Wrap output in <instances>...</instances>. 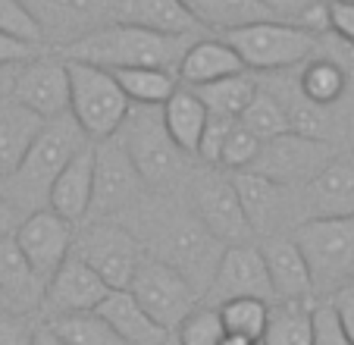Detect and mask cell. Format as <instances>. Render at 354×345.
<instances>
[{
    "label": "cell",
    "instance_id": "obj_37",
    "mask_svg": "<svg viewBox=\"0 0 354 345\" xmlns=\"http://www.w3.org/2000/svg\"><path fill=\"white\" fill-rule=\"evenodd\" d=\"M257 151H261V139H254V135L248 132V129H241L239 123H235L232 132H229L226 141H223V151H220V160H216V166H220V170H226V172L251 170Z\"/></svg>",
    "mask_w": 354,
    "mask_h": 345
},
{
    "label": "cell",
    "instance_id": "obj_3",
    "mask_svg": "<svg viewBox=\"0 0 354 345\" xmlns=\"http://www.w3.org/2000/svg\"><path fill=\"white\" fill-rule=\"evenodd\" d=\"M116 139H120V145L132 157L147 195L173 192L188 176V160L192 157L185 151H179V145L169 139L160 116V107L132 104L120 132H116Z\"/></svg>",
    "mask_w": 354,
    "mask_h": 345
},
{
    "label": "cell",
    "instance_id": "obj_20",
    "mask_svg": "<svg viewBox=\"0 0 354 345\" xmlns=\"http://www.w3.org/2000/svg\"><path fill=\"white\" fill-rule=\"evenodd\" d=\"M91 182H94V145L88 141L54 179L47 192V211L69 220L73 226L88 220V204H91Z\"/></svg>",
    "mask_w": 354,
    "mask_h": 345
},
{
    "label": "cell",
    "instance_id": "obj_45",
    "mask_svg": "<svg viewBox=\"0 0 354 345\" xmlns=\"http://www.w3.org/2000/svg\"><path fill=\"white\" fill-rule=\"evenodd\" d=\"M263 7L270 10V13H276L282 22H292V26H298L301 22V13L308 10L310 0H261Z\"/></svg>",
    "mask_w": 354,
    "mask_h": 345
},
{
    "label": "cell",
    "instance_id": "obj_19",
    "mask_svg": "<svg viewBox=\"0 0 354 345\" xmlns=\"http://www.w3.org/2000/svg\"><path fill=\"white\" fill-rule=\"evenodd\" d=\"M261 254L267 264L270 285H273V301H314L308 264L292 236H267Z\"/></svg>",
    "mask_w": 354,
    "mask_h": 345
},
{
    "label": "cell",
    "instance_id": "obj_11",
    "mask_svg": "<svg viewBox=\"0 0 354 345\" xmlns=\"http://www.w3.org/2000/svg\"><path fill=\"white\" fill-rule=\"evenodd\" d=\"M126 289L132 292V299L154 317V324H160L167 333H173L176 326L198 308V299H201V295L194 292V285L188 283L176 267L163 264V260H157V258L141 260Z\"/></svg>",
    "mask_w": 354,
    "mask_h": 345
},
{
    "label": "cell",
    "instance_id": "obj_49",
    "mask_svg": "<svg viewBox=\"0 0 354 345\" xmlns=\"http://www.w3.org/2000/svg\"><path fill=\"white\" fill-rule=\"evenodd\" d=\"M220 345H261V342H257V339H248V336H235V333H226Z\"/></svg>",
    "mask_w": 354,
    "mask_h": 345
},
{
    "label": "cell",
    "instance_id": "obj_46",
    "mask_svg": "<svg viewBox=\"0 0 354 345\" xmlns=\"http://www.w3.org/2000/svg\"><path fill=\"white\" fill-rule=\"evenodd\" d=\"M22 223V213L16 211L13 204H10L3 195H0V239H7V236H13L16 229H19Z\"/></svg>",
    "mask_w": 354,
    "mask_h": 345
},
{
    "label": "cell",
    "instance_id": "obj_44",
    "mask_svg": "<svg viewBox=\"0 0 354 345\" xmlns=\"http://www.w3.org/2000/svg\"><path fill=\"white\" fill-rule=\"evenodd\" d=\"M38 53H44V47H35V44H26V41L10 38V35H0V67H22V63H28Z\"/></svg>",
    "mask_w": 354,
    "mask_h": 345
},
{
    "label": "cell",
    "instance_id": "obj_7",
    "mask_svg": "<svg viewBox=\"0 0 354 345\" xmlns=\"http://www.w3.org/2000/svg\"><path fill=\"white\" fill-rule=\"evenodd\" d=\"M157 248H160V254H154L157 260L176 267V270L194 285L198 295L207 292V285L216 270V260H220V254H223V245L198 223V217H194L192 211L160 213Z\"/></svg>",
    "mask_w": 354,
    "mask_h": 345
},
{
    "label": "cell",
    "instance_id": "obj_40",
    "mask_svg": "<svg viewBox=\"0 0 354 345\" xmlns=\"http://www.w3.org/2000/svg\"><path fill=\"white\" fill-rule=\"evenodd\" d=\"M310 345H354L351 339L342 333L339 320H335L329 301H314V342Z\"/></svg>",
    "mask_w": 354,
    "mask_h": 345
},
{
    "label": "cell",
    "instance_id": "obj_32",
    "mask_svg": "<svg viewBox=\"0 0 354 345\" xmlns=\"http://www.w3.org/2000/svg\"><path fill=\"white\" fill-rule=\"evenodd\" d=\"M257 88H261V82H257L254 73H235V76H226V79L210 82V85L194 88V91H198V98L204 100L207 113L239 120L241 110L254 100Z\"/></svg>",
    "mask_w": 354,
    "mask_h": 345
},
{
    "label": "cell",
    "instance_id": "obj_31",
    "mask_svg": "<svg viewBox=\"0 0 354 345\" xmlns=\"http://www.w3.org/2000/svg\"><path fill=\"white\" fill-rule=\"evenodd\" d=\"M110 73L120 82L129 104H138V107H163L169 94L179 88V76L169 73V69H157V67L110 69Z\"/></svg>",
    "mask_w": 354,
    "mask_h": 345
},
{
    "label": "cell",
    "instance_id": "obj_10",
    "mask_svg": "<svg viewBox=\"0 0 354 345\" xmlns=\"http://www.w3.org/2000/svg\"><path fill=\"white\" fill-rule=\"evenodd\" d=\"M188 195H192V213L198 217V223L223 248L248 245V242L254 239L245 213H241L232 176H226V170L220 172V166H210L204 172H194Z\"/></svg>",
    "mask_w": 354,
    "mask_h": 345
},
{
    "label": "cell",
    "instance_id": "obj_42",
    "mask_svg": "<svg viewBox=\"0 0 354 345\" xmlns=\"http://www.w3.org/2000/svg\"><path fill=\"white\" fill-rule=\"evenodd\" d=\"M32 333L35 324H28V317L0 311V345H32Z\"/></svg>",
    "mask_w": 354,
    "mask_h": 345
},
{
    "label": "cell",
    "instance_id": "obj_4",
    "mask_svg": "<svg viewBox=\"0 0 354 345\" xmlns=\"http://www.w3.org/2000/svg\"><path fill=\"white\" fill-rule=\"evenodd\" d=\"M292 239L308 264L314 299H329L342 285L354 283V213L301 220Z\"/></svg>",
    "mask_w": 354,
    "mask_h": 345
},
{
    "label": "cell",
    "instance_id": "obj_8",
    "mask_svg": "<svg viewBox=\"0 0 354 345\" xmlns=\"http://www.w3.org/2000/svg\"><path fill=\"white\" fill-rule=\"evenodd\" d=\"M94 145V182H91V204H88V220H113L122 213L135 211L145 201L147 188L135 170L132 157L120 145L116 135ZM85 220V223H88Z\"/></svg>",
    "mask_w": 354,
    "mask_h": 345
},
{
    "label": "cell",
    "instance_id": "obj_29",
    "mask_svg": "<svg viewBox=\"0 0 354 345\" xmlns=\"http://www.w3.org/2000/svg\"><path fill=\"white\" fill-rule=\"evenodd\" d=\"M314 301H273L261 345H310L314 342Z\"/></svg>",
    "mask_w": 354,
    "mask_h": 345
},
{
    "label": "cell",
    "instance_id": "obj_17",
    "mask_svg": "<svg viewBox=\"0 0 354 345\" xmlns=\"http://www.w3.org/2000/svg\"><path fill=\"white\" fill-rule=\"evenodd\" d=\"M110 285L79 258L69 254L60 264V270L47 279L44 285V305L50 317L57 314H82V311H94L100 301L107 299Z\"/></svg>",
    "mask_w": 354,
    "mask_h": 345
},
{
    "label": "cell",
    "instance_id": "obj_38",
    "mask_svg": "<svg viewBox=\"0 0 354 345\" xmlns=\"http://www.w3.org/2000/svg\"><path fill=\"white\" fill-rule=\"evenodd\" d=\"M0 35H10L16 41H26V44L44 47L38 22L32 19V13L26 10L22 0H0Z\"/></svg>",
    "mask_w": 354,
    "mask_h": 345
},
{
    "label": "cell",
    "instance_id": "obj_9",
    "mask_svg": "<svg viewBox=\"0 0 354 345\" xmlns=\"http://www.w3.org/2000/svg\"><path fill=\"white\" fill-rule=\"evenodd\" d=\"M73 254H79L110 289H126L145 260V245L132 229L113 220H88L73 239Z\"/></svg>",
    "mask_w": 354,
    "mask_h": 345
},
{
    "label": "cell",
    "instance_id": "obj_36",
    "mask_svg": "<svg viewBox=\"0 0 354 345\" xmlns=\"http://www.w3.org/2000/svg\"><path fill=\"white\" fill-rule=\"evenodd\" d=\"M226 330H223L220 311L214 305H201L176 326V342L179 345H220Z\"/></svg>",
    "mask_w": 354,
    "mask_h": 345
},
{
    "label": "cell",
    "instance_id": "obj_22",
    "mask_svg": "<svg viewBox=\"0 0 354 345\" xmlns=\"http://www.w3.org/2000/svg\"><path fill=\"white\" fill-rule=\"evenodd\" d=\"M232 186L239 195L241 213L254 236H273L279 220L286 217V188L263 179L257 172H232Z\"/></svg>",
    "mask_w": 354,
    "mask_h": 345
},
{
    "label": "cell",
    "instance_id": "obj_6",
    "mask_svg": "<svg viewBox=\"0 0 354 345\" xmlns=\"http://www.w3.org/2000/svg\"><path fill=\"white\" fill-rule=\"evenodd\" d=\"M69 73V116L79 123L88 141H104L120 132L129 113V98L110 69L66 60Z\"/></svg>",
    "mask_w": 354,
    "mask_h": 345
},
{
    "label": "cell",
    "instance_id": "obj_48",
    "mask_svg": "<svg viewBox=\"0 0 354 345\" xmlns=\"http://www.w3.org/2000/svg\"><path fill=\"white\" fill-rule=\"evenodd\" d=\"M13 76H16V67H0V104L10 100V91H13Z\"/></svg>",
    "mask_w": 354,
    "mask_h": 345
},
{
    "label": "cell",
    "instance_id": "obj_33",
    "mask_svg": "<svg viewBox=\"0 0 354 345\" xmlns=\"http://www.w3.org/2000/svg\"><path fill=\"white\" fill-rule=\"evenodd\" d=\"M44 324L60 336L63 345H126L94 311L57 314V317H47Z\"/></svg>",
    "mask_w": 354,
    "mask_h": 345
},
{
    "label": "cell",
    "instance_id": "obj_41",
    "mask_svg": "<svg viewBox=\"0 0 354 345\" xmlns=\"http://www.w3.org/2000/svg\"><path fill=\"white\" fill-rule=\"evenodd\" d=\"M326 22L335 41L354 47V0H326Z\"/></svg>",
    "mask_w": 354,
    "mask_h": 345
},
{
    "label": "cell",
    "instance_id": "obj_39",
    "mask_svg": "<svg viewBox=\"0 0 354 345\" xmlns=\"http://www.w3.org/2000/svg\"><path fill=\"white\" fill-rule=\"evenodd\" d=\"M235 123H239V120H229V116L207 113V126H204V135H201V145H198V154H194V157H198L201 163L216 166L220 151H223V141H226V135L232 132Z\"/></svg>",
    "mask_w": 354,
    "mask_h": 345
},
{
    "label": "cell",
    "instance_id": "obj_18",
    "mask_svg": "<svg viewBox=\"0 0 354 345\" xmlns=\"http://www.w3.org/2000/svg\"><path fill=\"white\" fill-rule=\"evenodd\" d=\"M44 279L32 270L13 236L0 239V311L35 314L44 305Z\"/></svg>",
    "mask_w": 354,
    "mask_h": 345
},
{
    "label": "cell",
    "instance_id": "obj_12",
    "mask_svg": "<svg viewBox=\"0 0 354 345\" xmlns=\"http://www.w3.org/2000/svg\"><path fill=\"white\" fill-rule=\"evenodd\" d=\"M335 157L333 145L326 139H308L298 132H282L261 141L254 163L248 172H257L276 186H308L317 172Z\"/></svg>",
    "mask_w": 354,
    "mask_h": 345
},
{
    "label": "cell",
    "instance_id": "obj_23",
    "mask_svg": "<svg viewBox=\"0 0 354 345\" xmlns=\"http://www.w3.org/2000/svg\"><path fill=\"white\" fill-rule=\"evenodd\" d=\"M235 73H248L241 57L223 38H207V35H201V38H194L188 44L185 57H182L179 69H176L179 82L188 88L210 85V82L226 79V76Z\"/></svg>",
    "mask_w": 354,
    "mask_h": 345
},
{
    "label": "cell",
    "instance_id": "obj_15",
    "mask_svg": "<svg viewBox=\"0 0 354 345\" xmlns=\"http://www.w3.org/2000/svg\"><path fill=\"white\" fill-rule=\"evenodd\" d=\"M204 299L214 308L229 299H261L273 305V285H270L261 248H254L251 242L223 248Z\"/></svg>",
    "mask_w": 354,
    "mask_h": 345
},
{
    "label": "cell",
    "instance_id": "obj_25",
    "mask_svg": "<svg viewBox=\"0 0 354 345\" xmlns=\"http://www.w3.org/2000/svg\"><path fill=\"white\" fill-rule=\"evenodd\" d=\"M116 22L138 26L157 35H201L204 26L182 0H116Z\"/></svg>",
    "mask_w": 354,
    "mask_h": 345
},
{
    "label": "cell",
    "instance_id": "obj_35",
    "mask_svg": "<svg viewBox=\"0 0 354 345\" xmlns=\"http://www.w3.org/2000/svg\"><path fill=\"white\" fill-rule=\"evenodd\" d=\"M223 320V330L235 333V336H248V339H257L261 342L263 336V326H267L270 317V301L261 299H229L223 305H216Z\"/></svg>",
    "mask_w": 354,
    "mask_h": 345
},
{
    "label": "cell",
    "instance_id": "obj_13",
    "mask_svg": "<svg viewBox=\"0 0 354 345\" xmlns=\"http://www.w3.org/2000/svg\"><path fill=\"white\" fill-rule=\"evenodd\" d=\"M38 22L44 44L69 47L79 38L116 22V0H22Z\"/></svg>",
    "mask_w": 354,
    "mask_h": 345
},
{
    "label": "cell",
    "instance_id": "obj_28",
    "mask_svg": "<svg viewBox=\"0 0 354 345\" xmlns=\"http://www.w3.org/2000/svg\"><path fill=\"white\" fill-rule=\"evenodd\" d=\"M41 123L44 120H38L35 113L19 107L13 98L0 104V186L13 176L26 148L32 145L35 132L41 129Z\"/></svg>",
    "mask_w": 354,
    "mask_h": 345
},
{
    "label": "cell",
    "instance_id": "obj_43",
    "mask_svg": "<svg viewBox=\"0 0 354 345\" xmlns=\"http://www.w3.org/2000/svg\"><path fill=\"white\" fill-rule=\"evenodd\" d=\"M326 301H329V308H333L335 320H339L342 333L354 342V283L342 285L339 292H333Z\"/></svg>",
    "mask_w": 354,
    "mask_h": 345
},
{
    "label": "cell",
    "instance_id": "obj_16",
    "mask_svg": "<svg viewBox=\"0 0 354 345\" xmlns=\"http://www.w3.org/2000/svg\"><path fill=\"white\" fill-rule=\"evenodd\" d=\"M13 239L19 245V251L26 254V260L32 264V270L47 283V279L60 270L63 260L73 254L75 226L69 220L57 217L54 211L41 207V211L22 217Z\"/></svg>",
    "mask_w": 354,
    "mask_h": 345
},
{
    "label": "cell",
    "instance_id": "obj_30",
    "mask_svg": "<svg viewBox=\"0 0 354 345\" xmlns=\"http://www.w3.org/2000/svg\"><path fill=\"white\" fill-rule=\"evenodd\" d=\"M194 19L210 32H229V28H241L251 22H267L279 19L270 13L261 0H194Z\"/></svg>",
    "mask_w": 354,
    "mask_h": 345
},
{
    "label": "cell",
    "instance_id": "obj_5",
    "mask_svg": "<svg viewBox=\"0 0 354 345\" xmlns=\"http://www.w3.org/2000/svg\"><path fill=\"white\" fill-rule=\"evenodd\" d=\"M220 38L239 53L248 73H288L310 60L314 53H320L326 35H314L282 19H267L229 28Z\"/></svg>",
    "mask_w": 354,
    "mask_h": 345
},
{
    "label": "cell",
    "instance_id": "obj_47",
    "mask_svg": "<svg viewBox=\"0 0 354 345\" xmlns=\"http://www.w3.org/2000/svg\"><path fill=\"white\" fill-rule=\"evenodd\" d=\"M32 345H63V342L47 324H38L35 326V333H32Z\"/></svg>",
    "mask_w": 354,
    "mask_h": 345
},
{
    "label": "cell",
    "instance_id": "obj_21",
    "mask_svg": "<svg viewBox=\"0 0 354 345\" xmlns=\"http://www.w3.org/2000/svg\"><path fill=\"white\" fill-rule=\"evenodd\" d=\"M94 314L126 345H163L167 342V330L160 324H154V317L132 299L129 289H110L107 299L94 308Z\"/></svg>",
    "mask_w": 354,
    "mask_h": 345
},
{
    "label": "cell",
    "instance_id": "obj_14",
    "mask_svg": "<svg viewBox=\"0 0 354 345\" xmlns=\"http://www.w3.org/2000/svg\"><path fill=\"white\" fill-rule=\"evenodd\" d=\"M10 98L38 120H57L69 113V73L63 57L38 53L28 63L16 67Z\"/></svg>",
    "mask_w": 354,
    "mask_h": 345
},
{
    "label": "cell",
    "instance_id": "obj_34",
    "mask_svg": "<svg viewBox=\"0 0 354 345\" xmlns=\"http://www.w3.org/2000/svg\"><path fill=\"white\" fill-rule=\"evenodd\" d=\"M257 82H261V79H257ZM239 126H241V129H248V132L254 135V139H261V141L273 139V135L288 132L286 113H282L279 100H276L273 94L267 91V88H257L254 100H251V104H248L245 110H241Z\"/></svg>",
    "mask_w": 354,
    "mask_h": 345
},
{
    "label": "cell",
    "instance_id": "obj_50",
    "mask_svg": "<svg viewBox=\"0 0 354 345\" xmlns=\"http://www.w3.org/2000/svg\"><path fill=\"white\" fill-rule=\"evenodd\" d=\"M351 141H354V123H351Z\"/></svg>",
    "mask_w": 354,
    "mask_h": 345
},
{
    "label": "cell",
    "instance_id": "obj_2",
    "mask_svg": "<svg viewBox=\"0 0 354 345\" xmlns=\"http://www.w3.org/2000/svg\"><path fill=\"white\" fill-rule=\"evenodd\" d=\"M85 145H88L85 132L69 113H63L57 120H44L41 129L35 132L32 145L22 154L19 166L13 170V176L0 186V195L22 217L47 207V192H50L54 179Z\"/></svg>",
    "mask_w": 354,
    "mask_h": 345
},
{
    "label": "cell",
    "instance_id": "obj_1",
    "mask_svg": "<svg viewBox=\"0 0 354 345\" xmlns=\"http://www.w3.org/2000/svg\"><path fill=\"white\" fill-rule=\"evenodd\" d=\"M201 35H157L126 22H110L97 32L79 38L63 47V60L91 63L100 69H132V67H157L176 73L185 57L188 44Z\"/></svg>",
    "mask_w": 354,
    "mask_h": 345
},
{
    "label": "cell",
    "instance_id": "obj_24",
    "mask_svg": "<svg viewBox=\"0 0 354 345\" xmlns=\"http://www.w3.org/2000/svg\"><path fill=\"white\" fill-rule=\"evenodd\" d=\"M310 217H348L354 213V157H333L304 186Z\"/></svg>",
    "mask_w": 354,
    "mask_h": 345
},
{
    "label": "cell",
    "instance_id": "obj_26",
    "mask_svg": "<svg viewBox=\"0 0 354 345\" xmlns=\"http://www.w3.org/2000/svg\"><path fill=\"white\" fill-rule=\"evenodd\" d=\"M160 116H163V126H167L169 139L179 145V151L194 157L201 145V135H204V126H207V107L198 98V91L179 82V88L160 107Z\"/></svg>",
    "mask_w": 354,
    "mask_h": 345
},
{
    "label": "cell",
    "instance_id": "obj_27",
    "mask_svg": "<svg viewBox=\"0 0 354 345\" xmlns=\"http://www.w3.org/2000/svg\"><path fill=\"white\" fill-rule=\"evenodd\" d=\"M295 82H298V91L304 94L310 104L329 110V107H335L348 94L351 76H348V69L335 60L333 53L320 51V53H314L310 60L301 63Z\"/></svg>",
    "mask_w": 354,
    "mask_h": 345
}]
</instances>
